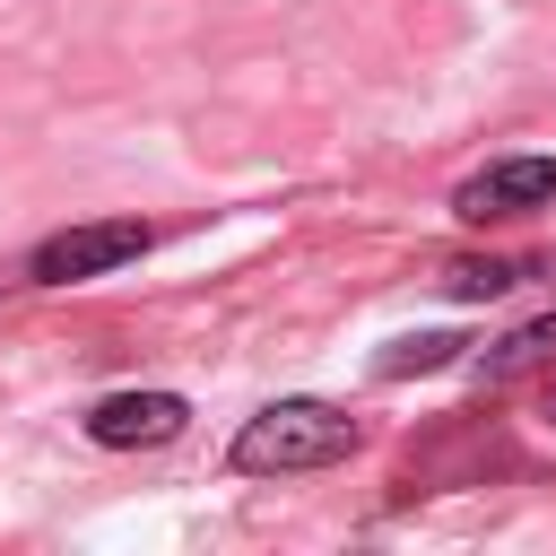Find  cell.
Instances as JSON below:
<instances>
[{
  "label": "cell",
  "mask_w": 556,
  "mask_h": 556,
  "mask_svg": "<svg viewBox=\"0 0 556 556\" xmlns=\"http://www.w3.org/2000/svg\"><path fill=\"white\" fill-rule=\"evenodd\" d=\"M356 452V417L330 408V400H269L261 417H243L235 434V469L252 478H278V469H330Z\"/></svg>",
  "instance_id": "obj_1"
},
{
  "label": "cell",
  "mask_w": 556,
  "mask_h": 556,
  "mask_svg": "<svg viewBox=\"0 0 556 556\" xmlns=\"http://www.w3.org/2000/svg\"><path fill=\"white\" fill-rule=\"evenodd\" d=\"M139 252H148V226L139 217H96V226H61L52 243H35L26 278L35 287H78V278H104V269H122Z\"/></svg>",
  "instance_id": "obj_2"
},
{
  "label": "cell",
  "mask_w": 556,
  "mask_h": 556,
  "mask_svg": "<svg viewBox=\"0 0 556 556\" xmlns=\"http://www.w3.org/2000/svg\"><path fill=\"white\" fill-rule=\"evenodd\" d=\"M539 200H556V156H504V165H486L452 191V217L486 226V217H513V208H539Z\"/></svg>",
  "instance_id": "obj_3"
},
{
  "label": "cell",
  "mask_w": 556,
  "mask_h": 556,
  "mask_svg": "<svg viewBox=\"0 0 556 556\" xmlns=\"http://www.w3.org/2000/svg\"><path fill=\"white\" fill-rule=\"evenodd\" d=\"M182 417H191V408H182L174 391H113V400L87 408V434H96L104 452H130V443H174Z\"/></svg>",
  "instance_id": "obj_4"
},
{
  "label": "cell",
  "mask_w": 556,
  "mask_h": 556,
  "mask_svg": "<svg viewBox=\"0 0 556 556\" xmlns=\"http://www.w3.org/2000/svg\"><path fill=\"white\" fill-rule=\"evenodd\" d=\"M530 365H556V313H539V321H521L513 339H495V348L478 356V382H513V374H530Z\"/></svg>",
  "instance_id": "obj_5"
},
{
  "label": "cell",
  "mask_w": 556,
  "mask_h": 556,
  "mask_svg": "<svg viewBox=\"0 0 556 556\" xmlns=\"http://www.w3.org/2000/svg\"><path fill=\"white\" fill-rule=\"evenodd\" d=\"M469 339H452V330H417V339H400L391 356H382V374H426V365H452Z\"/></svg>",
  "instance_id": "obj_6"
},
{
  "label": "cell",
  "mask_w": 556,
  "mask_h": 556,
  "mask_svg": "<svg viewBox=\"0 0 556 556\" xmlns=\"http://www.w3.org/2000/svg\"><path fill=\"white\" fill-rule=\"evenodd\" d=\"M513 278H521L513 261H452V269H443V287H452V295H504Z\"/></svg>",
  "instance_id": "obj_7"
}]
</instances>
